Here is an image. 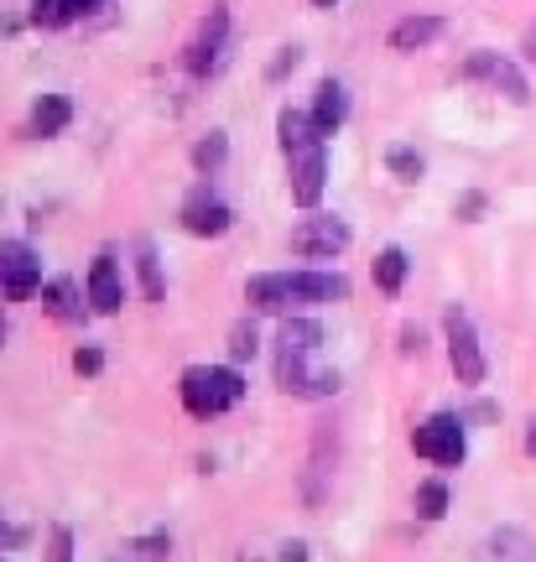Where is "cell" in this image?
Wrapping results in <instances>:
<instances>
[{
	"label": "cell",
	"mask_w": 536,
	"mask_h": 562,
	"mask_svg": "<svg viewBox=\"0 0 536 562\" xmlns=\"http://www.w3.org/2000/svg\"><path fill=\"white\" fill-rule=\"evenodd\" d=\"M454 214H458V220H469V224H474L479 214H484V193H464V199L454 203Z\"/></svg>",
	"instance_id": "obj_31"
},
{
	"label": "cell",
	"mask_w": 536,
	"mask_h": 562,
	"mask_svg": "<svg viewBox=\"0 0 536 562\" xmlns=\"http://www.w3.org/2000/svg\"><path fill=\"white\" fill-rule=\"evenodd\" d=\"M287 167H292V203L298 209H319L323 182H328V151H323V140L302 146V151H287Z\"/></svg>",
	"instance_id": "obj_8"
},
{
	"label": "cell",
	"mask_w": 536,
	"mask_h": 562,
	"mask_svg": "<svg viewBox=\"0 0 536 562\" xmlns=\"http://www.w3.org/2000/svg\"><path fill=\"white\" fill-rule=\"evenodd\" d=\"M412 453L437 469H458V463L469 459V438H464V417L458 412H433L427 422H417V432H412Z\"/></svg>",
	"instance_id": "obj_3"
},
{
	"label": "cell",
	"mask_w": 536,
	"mask_h": 562,
	"mask_svg": "<svg viewBox=\"0 0 536 562\" xmlns=\"http://www.w3.org/2000/svg\"><path fill=\"white\" fill-rule=\"evenodd\" d=\"M230 220H235V214H230V203L214 199V193H209V182H199V188H193V199L182 203V229H188V235H199V240L224 235Z\"/></svg>",
	"instance_id": "obj_11"
},
{
	"label": "cell",
	"mask_w": 536,
	"mask_h": 562,
	"mask_svg": "<svg viewBox=\"0 0 536 562\" xmlns=\"http://www.w3.org/2000/svg\"><path fill=\"white\" fill-rule=\"evenodd\" d=\"M224 151H230V140H224V131H209V136L193 146V167H199L203 178H214L219 167H224Z\"/></svg>",
	"instance_id": "obj_24"
},
{
	"label": "cell",
	"mask_w": 536,
	"mask_h": 562,
	"mask_svg": "<svg viewBox=\"0 0 536 562\" xmlns=\"http://www.w3.org/2000/svg\"><path fill=\"white\" fill-rule=\"evenodd\" d=\"M277 562H308V547H302V542H287V547H281V558Z\"/></svg>",
	"instance_id": "obj_33"
},
{
	"label": "cell",
	"mask_w": 536,
	"mask_h": 562,
	"mask_svg": "<svg viewBox=\"0 0 536 562\" xmlns=\"http://www.w3.org/2000/svg\"><path fill=\"white\" fill-rule=\"evenodd\" d=\"M68 121H74V104L63 100V94H42L37 110H32V136L53 140V136H63V131H68Z\"/></svg>",
	"instance_id": "obj_18"
},
{
	"label": "cell",
	"mask_w": 536,
	"mask_h": 562,
	"mask_svg": "<svg viewBox=\"0 0 536 562\" xmlns=\"http://www.w3.org/2000/svg\"><path fill=\"white\" fill-rule=\"evenodd\" d=\"M224 37H230V11H224V5H214V11H209V21L199 26V37L188 42V58H182L193 79H203V74H214V68H219V58H224Z\"/></svg>",
	"instance_id": "obj_10"
},
{
	"label": "cell",
	"mask_w": 536,
	"mask_h": 562,
	"mask_svg": "<svg viewBox=\"0 0 536 562\" xmlns=\"http://www.w3.org/2000/svg\"><path fill=\"white\" fill-rule=\"evenodd\" d=\"M406 266H412V261H406V250H401V245H386V250L376 256V286L386 292V297H397V292H401Z\"/></svg>",
	"instance_id": "obj_20"
},
{
	"label": "cell",
	"mask_w": 536,
	"mask_h": 562,
	"mask_svg": "<svg viewBox=\"0 0 536 562\" xmlns=\"http://www.w3.org/2000/svg\"><path fill=\"white\" fill-rule=\"evenodd\" d=\"M323 328L313 318H287L277 334V355H319Z\"/></svg>",
	"instance_id": "obj_19"
},
{
	"label": "cell",
	"mask_w": 536,
	"mask_h": 562,
	"mask_svg": "<svg viewBox=\"0 0 536 562\" xmlns=\"http://www.w3.org/2000/svg\"><path fill=\"white\" fill-rule=\"evenodd\" d=\"M21 542H26V526H5V547H11V552H16Z\"/></svg>",
	"instance_id": "obj_34"
},
{
	"label": "cell",
	"mask_w": 536,
	"mask_h": 562,
	"mask_svg": "<svg viewBox=\"0 0 536 562\" xmlns=\"http://www.w3.org/2000/svg\"><path fill=\"white\" fill-rule=\"evenodd\" d=\"M386 167H391L401 182H422V172H427V161H422L412 146H391V151H386Z\"/></svg>",
	"instance_id": "obj_25"
},
{
	"label": "cell",
	"mask_w": 536,
	"mask_h": 562,
	"mask_svg": "<svg viewBox=\"0 0 536 562\" xmlns=\"http://www.w3.org/2000/svg\"><path fill=\"white\" fill-rule=\"evenodd\" d=\"M298 63H302V53H298V47H281V53H277V63L266 68V79H271V83H281V79H287V74H292V68H298Z\"/></svg>",
	"instance_id": "obj_30"
},
{
	"label": "cell",
	"mask_w": 536,
	"mask_h": 562,
	"mask_svg": "<svg viewBox=\"0 0 536 562\" xmlns=\"http://www.w3.org/2000/svg\"><path fill=\"white\" fill-rule=\"evenodd\" d=\"M277 136H281V151H302V146H313V140H328L319 131V121H313V110H281Z\"/></svg>",
	"instance_id": "obj_15"
},
{
	"label": "cell",
	"mask_w": 536,
	"mask_h": 562,
	"mask_svg": "<svg viewBox=\"0 0 536 562\" xmlns=\"http://www.w3.org/2000/svg\"><path fill=\"white\" fill-rule=\"evenodd\" d=\"M479 562H536V542L526 531H495L479 547Z\"/></svg>",
	"instance_id": "obj_16"
},
{
	"label": "cell",
	"mask_w": 536,
	"mask_h": 562,
	"mask_svg": "<svg viewBox=\"0 0 536 562\" xmlns=\"http://www.w3.org/2000/svg\"><path fill=\"white\" fill-rule=\"evenodd\" d=\"M443 334H448V364H454L458 385H484V349H479V334L469 313L464 307H448V318H443Z\"/></svg>",
	"instance_id": "obj_4"
},
{
	"label": "cell",
	"mask_w": 536,
	"mask_h": 562,
	"mask_svg": "<svg viewBox=\"0 0 536 562\" xmlns=\"http://www.w3.org/2000/svg\"><path fill=\"white\" fill-rule=\"evenodd\" d=\"M83 292H89V307L94 313H120V302H125V286H120V266L115 256H94V266H89V281H83Z\"/></svg>",
	"instance_id": "obj_12"
},
{
	"label": "cell",
	"mask_w": 536,
	"mask_h": 562,
	"mask_svg": "<svg viewBox=\"0 0 536 562\" xmlns=\"http://www.w3.org/2000/svg\"><path fill=\"white\" fill-rule=\"evenodd\" d=\"M412 505H417L422 521H443V516H448V484H443V480H422L417 495H412Z\"/></svg>",
	"instance_id": "obj_23"
},
{
	"label": "cell",
	"mask_w": 536,
	"mask_h": 562,
	"mask_svg": "<svg viewBox=\"0 0 536 562\" xmlns=\"http://www.w3.org/2000/svg\"><path fill=\"white\" fill-rule=\"evenodd\" d=\"M47 562H74V531H68V526H53V537H47Z\"/></svg>",
	"instance_id": "obj_28"
},
{
	"label": "cell",
	"mask_w": 536,
	"mask_h": 562,
	"mask_svg": "<svg viewBox=\"0 0 536 562\" xmlns=\"http://www.w3.org/2000/svg\"><path fill=\"white\" fill-rule=\"evenodd\" d=\"M104 0H79V11H100Z\"/></svg>",
	"instance_id": "obj_36"
},
{
	"label": "cell",
	"mask_w": 536,
	"mask_h": 562,
	"mask_svg": "<svg viewBox=\"0 0 536 562\" xmlns=\"http://www.w3.org/2000/svg\"><path fill=\"white\" fill-rule=\"evenodd\" d=\"M526 453H532V459H536V417L526 422Z\"/></svg>",
	"instance_id": "obj_35"
},
{
	"label": "cell",
	"mask_w": 536,
	"mask_h": 562,
	"mask_svg": "<svg viewBox=\"0 0 536 562\" xmlns=\"http://www.w3.org/2000/svg\"><path fill=\"white\" fill-rule=\"evenodd\" d=\"M443 37V21L437 16H406V21H397V26H391V47H397V53H417V47H427V42H437Z\"/></svg>",
	"instance_id": "obj_17"
},
{
	"label": "cell",
	"mask_w": 536,
	"mask_h": 562,
	"mask_svg": "<svg viewBox=\"0 0 536 562\" xmlns=\"http://www.w3.org/2000/svg\"><path fill=\"white\" fill-rule=\"evenodd\" d=\"M136 271H141V292H146V302H161V297H167V281H161L157 250H152L146 240L136 245Z\"/></svg>",
	"instance_id": "obj_22"
},
{
	"label": "cell",
	"mask_w": 536,
	"mask_h": 562,
	"mask_svg": "<svg viewBox=\"0 0 536 562\" xmlns=\"http://www.w3.org/2000/svg\"><path fill=\"white\" fill-rule=\"evenodd\" d=\"M349 224L338 220V214H313V220H302L298 229H292V256H302V261H334V256H344L349 250Z\"/></svg>",
	"instance_id": "obj_5"
},
{
	"label": "cell",
	"mask_w": 536,
	"mask_h": 562,
	"mask_svg": "<svg viewBox=\"0 0 536 562\" xmlns=\"http://www.w3.org/2000/svg\"><path fill=\"white\" fill-rule=\"evenodd\" d=\"M0 281H5V302H26L42 286V261L32 256V245L5 240L0 245Z\"/></svg>",
	"instance_id": "obj_9"
},
{
	"label": "cell",
	"mask_w": 536,
	"mask_h": 562,
	"mask_svg": "<svg viewBox=\"0 0 536 562\" xmlns=\"http://www.w3.org/2000/svg\"><path fill=\"white\" fill-rule=\"evenodd\" d=\"M83 302H89V292H79V281H68V277L42 286V307L58 323H83Z\"/></svg>",
	"instance_id": "obj_13"
},
{
	"label": "cell",
	"mask_w": 536,
	"mask_h": 562,
	"mask_svg": "<svg viewBox=\"0 0 536 562\" xmlns=\"http://www.w3.org/2000/svg\"><path fill=\"white\" fill-rule=\"evenodd\" d=\"M464 79L490 83V89H495V94H505L511 104H526V100H532V83H526V74H521L511 58L490 53V47H479L474 58L464 63Z\"/></svg>",
	"instance_id": "obj_6"
},
{
	"label": "cell",
	"mask_w": 536,
	"mask_h": 562,
	"mask_svg": "<svg viewBox=\"0 0 536 562\" xmlns=\"http://www.w3.org/2000/svg\"><path fill=\"white\" fill-rule=\"evenodd\" d=\"M256 349H260L256 323H235V328H230V355H235V360H256Z\"/></svg>",
	"instance_id": "obj_27"
},
{
	"label": "cell",
	"mask_w": 536,
	"mask_h": 562,
	"mask_svg": "<svg viewBox=\"0 0 536 562\" xmlns=\"http://www.w3.org/2000/svg\"><path fill=\"white\" fill-rule=\"evenodd\" d=\"M131 552H136L141 562H167V558H172V537H167V531H152V537H136V542H131Z\"/></svg>",
	"instance_id": "obj_26"
},
{
	"label": "cell",
	"mask_w": 536,
	"mask_h": 562,
	"mask_svg": "<svg viewBox=\"0 0 536 562\" xmlns=\"http://www.w3.org/2000/svg\"><path fill=\"white\" fill-rule=\"evenodd\" d=\"M349 277L344 271H266V277H250L245 281V302L256 313H292V307H323V302H349Z\"/></svg>",
	"instance_id": "obj_1"
},
{
	"label": "cell",
	"mask_w": 536,
	"mask_h": 562,
	"mask_svg": "<svg viewBox=\"0 0 536 562\" xmlns=\"http://www.w3.org/2000/svg\"><path fill=\"white\" fill-rule=\"evenodd\" d=\"M74 370H79V375H100V370H104V349H94V344L74 349Z\"/></svg>",
	"instance_id": "obj_29"
},
{
	"label": "cell",
	"mask_w": 536,
	"mask_h": 562,
	"mask_svg": "<svg viewBox=\"0 0 536 562\" xmlns=\"http://www.w3.org/2000/svg\"><path fill=\"white\" fill-rule=\"evenodd\" d=\"M313 121H319L323 136H334L338 125L349 121V89L338 79H323L319 83V100H313Z\"/></svg>",
	"instance_id": "obj_14"
},
{
	"label": "cell",
	"mask_w": 536,
	"mask_h": 562,
	"mask_svg": "<svg viewBox=\"0 0 536 562\" xmlns=\"http://www.w3.org/2000/svg\"><path fill=\"white\" fill-rule=\"evenodd\" d=\"M277 385L287 396H338V370L313 364V355H277Z\"/></svg>",
	"instance_id": "obj_7"
},
{
	"label": "cell",
	"mask_w": 536,
	"mask_h": 562,
	"mask_svg": "<svg viewBox=\"0 0 536 562\" xmlns=\"http://www.w3.org/2000/svg\"><path fill=\"white\" fill-rule=\"evenodd\" d=\"M178 396L188 406V417H224V412H235L245 402V375L235 364H188L178 381Z\"/></svg>",
	"instance_id": "obj_2"
},
{
	"label": "cell",
	"mask_w": 536,
	"mask_h": 562,
	"mask_svg": "<svg viewBox=\"0 0 536 562\" xmlns=\"http://www.w3.org/2000/svg\"><path fill=\"white\" fill-rule=\"evenodd\" d=\"M74 16H83L79 0H32V26H42V32H63Z\"/></svg>",
	"instance_id": "obj_21"
},
{
	"label": "cell",
	"mask_w": 536,
	"mask_h": 562,
	"mask_svg": "<svg viewBox=\"0 0 536 562\" xmlns=\"http://www.w3.org/2000/svg\"><path fill=\"white\" fill-rule=\"evenodd\" d=\"M313 5H319V11H328V5H338V0H313Z\"/></svg>",
	"instance_id": "obj_37"
},
{
	"label": "cell",
	"mask_w": 536,
	"mask_h": 562,
	"mask_svg": "<svg viewBox=\"0 0 536 562\" xmlns=\"http://www.w3.org/2000/svg\"><path fill=\"white\" fill-rule=\"evenodd\" d=\"M401 349H406V355H422V328H401Z\"/></svg>",
	"instance_id": "obj_32"
}]
</instances>
